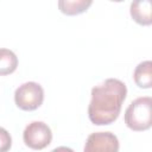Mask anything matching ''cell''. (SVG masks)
Here are the masks:
<instances>
[{
  "instance_id": "cell-1",
  "label": "cell",
  "mask_w": 152,
  "mask_h": 152,
  "mask_svg": "<svg viewBox=\"0 0 152 152\" xmlns=\"http://www.w3.org/2000/svg\"><path fill=\"white\" fill-rule=\"evenodd\" d=\"M127 96L126 84L118 78H107L91 89V100L88 106L89 120L96 126L113 124L121 110Z\"/></svg>"
},
{
  "instance_id": "cell-2",
  "label": "cell",
  "mask_w": 152,
  "mask_h": 152,
  "mask_svg": "<svg viewBox=\"0 0 152 152\" xmlns=\"http://www.w3.org/2000/svg\"><path fill=\"white\" fill-rule=\"evenodd\" d=\"M126 126L135 132H141L152 126V99L141 96L129 103L125 112Z\"/></svg>"
},
{
  "instance_id": "cell-3",
  "label": "cell",
  "mask_w": 152,
  "mask_h": 152,
  "mask_svg": "<svg viewBox=\"0 0 152 152\" xmlns=\"http://www.w3.org/2000/svg\"><path fill=\"white\" fill-rule=\"evenodd\" d=\"M14 101L23 110H34L44 101V89L37 82H26L19 86L14 93Z\"/></svg>"
},
{
  "instance_id": "cell-4",
  "label": "cell",
  "mask_w": 152,
  "mask_h": 152,
  "mask_svg": "<svg viewBox=\"0 0 152 152\" xmlns=\"http://www.w3.org/2000/svg\"><path fill=\"white\" fill-rule=\"evenodd\" d=\"M23 139L26 146L32 150H43L51 144V128L43 121H32L28 124L23 133Z\"/></svg>"
},
{
  "instance_id": "cell-5",
  "label": "cell",
  "mask_w": 152,
  "mask_h": 152,
  "mask_svg": "<svg viewBox=\"0 0 152 152\" xmlns=\"http://www.w3.org/2000/svg\"><path fill=\"white\" fill-rule=\"evenodd\" d=\"M119 147V140L113 133L95 132L87 138L84 152H118Z\"/></svg>"
},
{
  "instance_id": "cell-6",
  "label": "cell",
  "mask_w": 152,
  "mask_h": 152,
  "mask_svg": "<svg viewBox=\"0 0 152 152\" xmlns=\"http://www.w3.org/2000/svg\"><path fill=\"white\" fill-rule=\"evenodd\" d=\"M129 13L132 19L142 26L152 24V0H133L131 2Z\"/></svg>"
},
{
  "instance_id": "cell-7",
  "label": "cell",
  "mask_w": 152,
  "mask_h": 152,
  "mask_svg": "<svg viewBox=\"0 0 152 152\" xmlns=\"http://www.w3.org/2000/svg\"><path fill=\"white\" fill-rule=\"evenodd\" d=\"M133 78L139 88L148 89L152 87V62L144 61L139 63L133 72Z\"/></svg>"
},
{
  "instance_id": "cell-8",
  "label": "cell",
  "mask_w": 152,
  "mask_h": 152,
  "mask_svg": "<svg viewBox=\"0 0 152 152\" xmlns=\"http://www.w3.org/2000/svg\"><path fill=\"white\" fill-rule=\"evenodd\" d=\"M93 0H58V10L65 15H77L86 12Z\"/></svg>"
},
{
  "instance_id": "cell-9",
  "label": "cell",
  "mask_w": 152,
  "mask_h": 152,
  "mask_svg": "<svg viewBox=\"0 0 152 152\" xmlns=\"http://www.w3.org/2000/svg\"><path fill=\"white\" fill-rule=\"evenodd\" d=\"M18 66V57L10 49H0V76H6L15 71Z\"/></svg>"
},
{
  "instance_id": "cell-10",
  "label": "cell",
  "mask_w": 152,
  "mask_h": 152,
  "mask_svg": "<svg viewBox=\"0 0 152 152\" xmlns=\"http://www.w3.org/2000/svg\"><path fill=\"white\" fill-rule=\"evenodd\" d=\"M12 146L11 134L2 127H0V152H6Z\"/></svg>"
},
{
  "instance_id": "cell-11",
  "label": "cell",
  "mask_w": 152,
  "mask_h": 152,
  "mask_svg": "<svg viewBox=\"0 0 152 152\" xmlns=\"http://www.w3.org/2000/svg\"><path fill=\"white\" fill-rule=\"evenodd\" d=\"M110 1H114V2H121V1H124V0H110Z\"/></svg>"
}]
</instances>
